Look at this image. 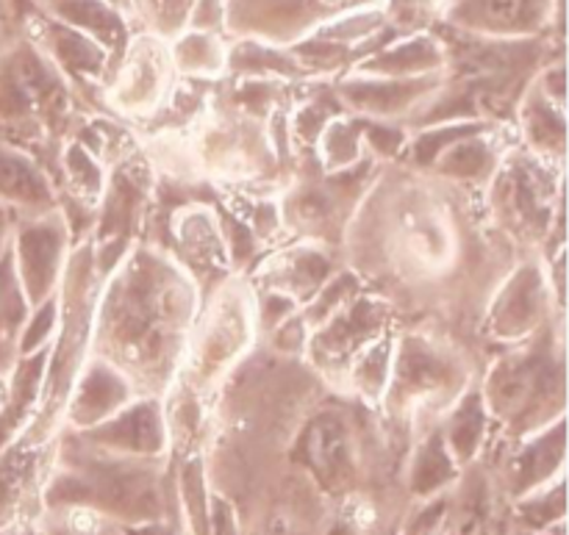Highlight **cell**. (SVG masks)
<instances>
[{"label": "cell", "mask_w": 569, "mask_h": 535, "mask_svg": "<svg viewBox=\"0 0 569 535\" xmlns=\"http://www.w3.org/2000/svg\"><path fill=\"white\" fill-rule=\"evenodd\" d=\"M61 255V236L53 225L39 222V225H28L20 233L17 242V266H20L22 286L31 294V300H42L48 289L53 286L56 270H59Z\"/></svg>", "instance_id": "obj_1"}, {"label": "cell", "mask_w": 569, "mask_h": 535, "mask_svg": "<svg viewBox=\"0 0 569 535\" xmlns=\"http://www.w3.org/2000/svg\"><path fill=\"white\" fill-rule=\"evenodd\" d=\"M545 303V289L533 272L522 270L520 275L511 281V286L506 289V294L500 297V303L495 305V333L498 336H522L526 331H531L537 325L539 314H542Z\"/></svg>", "instance_id": "obj_2"}, {"label": "cell", "mask_w": 569, "mask_h": 535, "mask_svg": "<svg viewBox=\"0 0 569 535\" xmlns=\"http://www.w3.org/2000/svg\"><path fill=\"white\" fill-rule=\"evenodd\" d=\"M503 203L526 231H537L550 222V189L539 181L537 170H531L528 164L506 172Z\"/></svg>", "instance_id": "obj_3"}, {"label": "cell", "mask_w": 569, "mask_h": 535, "mask_svg": "<svg viewBox=\"0 0 569 535\" xmlns=\"http://www.w3.org/2000/svg\"><path fill=\"white\" fill-rule=\"evenodd\" d=\"M348 431L337 416H320L306 431V453H309L311 466L320 472L322 477L333 481V477L345 475L350 464V442Z\"/></svg>", "instance_id": "obj_4"}, {"label": "cell", "mask_w": 569, "mask_h": 535, "mask_svg": "<svg viewBox=\"0 0 569 535\" xmlns=\"http://www.w3.org/2000/svg\"><path fill=\"white\" fill-rule=\"evenodd\" d=\"M128 397V386L117 372L106 366H94L83 377L78 397L72 403V420L76 422H100L109 420L114 408H120Z\"/></svg>", "instance_id": "obj_5"}, {"label": "cell", "mask_w": 569, "mask_h": 535, "mask_svg": "<svg viewBox=\"0 0 569 535\" xmlns=\"http://www.w3.org/2000/svg\"><path fill=\"white\" fill-rule=\"evenodd\" d=\"M100 436H109L106 442L122 450H142L153 453L161 447V420L153 405H137L126 414L114 416L100 427Z\"/></svg>", "instance_id": "obj_6"}, {"label": "cell", "mask_w": 569, "mask_h": 535, "mask_svg": "<svg viewBox=\"0 0 569 535\" xmlns=\"http://www.w3.org/2000/svg\"><path fill=\"white\" fill-rule=\"evenodd\" d=\"M44 183L31 164L14 150L0 144V198L20 200V203H37L44 198Z\"/></svg>", "instance_id": "obj_7"}, {"label": "cell", "mask_w": 569, "mask_h": 535, "mask_svg": "<svg viewBox=\"0 0 569 535\" xmlns=\"http://www.w3.org/2000/svg\"><path fill=\"white\" fill-rule=\"evenodd\" d=\"M542 0H481L483 26L498 31H520L537 22Z\"/></svg>", "instance_id": "obj_8"}, {"label": "cell", "mask_w": 569, "mask_h": 535, "mask_svg": "<svg viewBox=\"0 0 569 535\" xmlns=\"http://www.w3.org/2000/svg\"><path fill=\"white\" fill-rule=\"evenodd\" d=\"M450 444L456 447V453L470 455L476 450L478 438L483 436V405L478 397H467L465 403L456 408L453 420L448 427Z\"/></svg>", "instance_id": "obj_9"}, {"label": "cell", "mask_w": 569, "mask_h": 535, "mask_svg": "<svg viewBox=\"0 0 569 535\" xmlns=\"http://www.w3.org/2000/svg\"><path fill=\"white\" fill-rule=\"evenodd\" d=\"M20 294H17V275L11 255L0 259V333L9 331L11 322H17L20 314Z\"/></svg>", "instance_id": "obj_10"}, {"label": "cell", "mask_w": 569, "mask_h": 535, "mask_svg": "<svg viewBox=\"0 0 569 535\" xmlns=\"http://www.w3.org/2000/svg\"><path fill=\"white\" fill-rule=\"evenodd\" d=\"M450 475V458L439 444H428L420 453L417 461V486L420 488H433L439 486L442 477Z\"/></svg>", "instance_id": "obj_11"}, {"label": "cell", "mask_w": 569, "mask_h": 535, "mask_svg": "<svg viewBox=\"0 0 569 535\" xmlns=\"http://www.w3.org/2000/svg\"><path fill=\"white\" fill-rule=\"evenodd\" d=\"M6 228H9V216H6V209H3V205H0V248H3Z\"/></svg>", "instance_id": "obj_12"}]
</instances>
